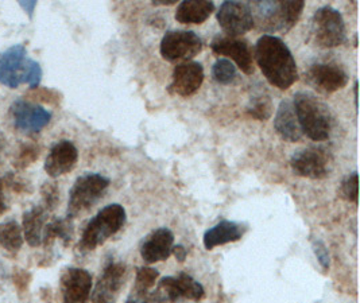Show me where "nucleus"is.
<instances>
[{
    "label": "nucleus",
    "instance_id": "nucleus-1",
    "mask_svg": "<svg viewBox=\"0 0 360 303\" xmlns=\"http://www.w3.org/2000/svg\"><path fill=\"white\" fill-rule=\"evenodd\" d=\"M255 60L266 80L281 91H288L298 80L293 53L277 35L263 34L257 41Z\"/></svg>",
    "mask_w": 360,
    "mask_h": 303
},
{
    "label": "nucleus",
    "instance_id": "nucleus-2",
    "mask_svg": "<svg viewBox=\"0 0 360 303\" xmlns=\"http://www.w3.org/2000/svg\"><path fill=\"white\" fill-rule=\"evenodd\" d=\"M292 103L302 135L313 142H324L330 138L333 115L324 101L311 92L300 91Z\"/></svg>",
    "mask_w": 360,
    "mask_h": 303
},
{
    "label": "nucleus",
    "instance_id": "nucleus-3",
    "mask_svg": "<svg viewBox=\"0 0 360 303\" xmlns=\"http://www.w3.org/2000/svg\"><path fill=\"white\" fill-rule=\"evenodd\" d=\"M252 18L254 27L266 32V35H273L276 32H290L298 19L302 15L305 1L304 0H289V1H252L248 3Z\"/></svg>",
    "mask_w": 360,
    "mask_h": 303
},
{
    "label": "nucleus",
    "instance_id": "nucleus-4",
    "mask_svg": "<svg viewBox=\"0 0 360 303\" xmlns=\"http://www.w3.org/2000/svg\"><path fill=\"white\" fill-rule=\"evenodd\" d=\"M127 221V212L120 204H110L98 210L82 231L79 248L82 252L95 251L116 235Z\"/></svg>",
    "mask_w": 360,
    "mask_h": 303
},
{
    "label": "nucleus",
    "instance_id": "nucleus-5",
    "mask_svg": "<svg viewBox=\"0 0 360 303\" xmlns=\"http://www.w3.org/2000/svg\"><path fill=\"white\" fill-rule=\"evenodd\" d=\"M309 44L319 49L342 46L347 39L343 15L339 10L324 6L320 7L309 22Z\"/></svg>",
    "mask_w": 360,
    "mask_h": 303
},
{
    "label": "nucleus",
    "instance_id": "nucleus-6",
    "mask_svg": "<svg viewBox=\"0 0 360 303\" xmlns=\"http://www.w3.org/2000/svg\"><path fill=\"white\" fill-rule=\"evenodd\" d=\"M110 183V178L98 173H85L79 176L69 192L66 217L75 220L95 207L103 198Z\"/></svg>",
    "mask_w": 360,
    "mask_h": 303
},
{
    "label": "nucleus",
    "instance_id": "nucleus-7",
    "mask_svg": "<svg viewBox=\"0 0 360 303\" xmlns=\"http://www.w3.org/2000/svg\"><path fill=\"white\" fill-rule=\"evenodd\" d=\"M348 80L349 76L344 66L335 61H317L305 73L307 84L323 95H330L343 89Z\"/></svg>",
    "mask_w": 360,
    "mask_h": 303
},
{
    "label": "nucleus",
    "instance_id": "nucleus-8",
    "mask_svg": "<svg viewBox=\"0 0 360 303\" xmlns=\"http://www.w3.org/2000/svg\"><path fill=\"white\" fill-rule=\"evenodd\" d=\"M332 154L323 147H307L295 151L290 158V167L295 176L323 179L327 178L332 167Z\"/></svg>",
    "mask_w": 360,
    "mask_h": 303
},
{
    "label": "nucleus",
    "instance_id": "nucleus-9",
    "mask_svg": "<svg viewBox=\"0 0 360 303\" xmlns=\"http://www.w3.org/2000/svg\"><path fill=\"white\" fill-rule=\"evenodd\" d=\"M202 50V41L196 32L173 30L164 35L160 46L162 58L169 63H189Z\"/></svg>",
    "mask_w": 360,
    "mask_h": 303
},
{
    "label": "nucleus",
    "instance_id": "nucleus-10",
    "mask_svg": "<svg viewBox=\"0 0 360 303\" xmlns=\"http://www.w3.org/2000/svg\"><path fill=\"white\" fill-rule=\"evenodd\" d=\"M155 291L166 302L176 303L180 299L200 302L205 297V288L189 273L180 272L176 276L162 278Z\"/></svg>",
    "mask_w": 360,
    "mask_h": 303
},
{
    "label": "nucleus",
    "instance_id": "nucleus-11",
    "mask_svg": "<svg viewBox=\"0 0 360 303\" xmlns=\"http://www.w3.org/2000/svg\"><path fill=\"white\" fill-rule=\"evenodd\" d=\"M127 279L126 264L108 260L91 292L92 303H116Z\"/></svg>",
    "mask_w": 360,
    "mask_h": 303
},
{
    "label": "nucleus",
    "instance_id": "nucleus-12",
    "mask_svg": "<svg viewBox=\"0 0 360 303\" xmlns=\"http://www.w3.org/2000/svg\"><path fill=\"white\" fill-rule=\"evenodd\" d=\"M10 115L14 127L26 135L39 134L51 120V112L25 98H18L10 105Z\"/></svg>",
    "mask_w": 360,
    "mask_h": 303
},
{
    "label": "nucleus",
    "instance_id": "nucleus-13",
    "mask_svg": "<svg viewBox=\"0 0 360 303\" xmlns=\"http://www.w3.org/2000/svg\"><path fill=\"white\" fill-rule=\"evenodd\" d=\"M217 22L223 32L229 37H239L254 27V18L248 3L243 1H224L220 4L216 14Z\"/></svg>",
    "mask_w": 360,
    "mask_h": 303
},
{
    "label": "nucleus",
    "instance_id": "nucleus-14",
    "mask_svg": "<svg viewBox=\"0 0 360 303\" xmlns=\"http://www.w3.org/2000/svg\"><path fill=\"white\" fill-rule=\"evenodd\" d=\"M211 49L217 56H223L231 63L233 61L245 75H252L254 56L248 42L229 35H216L211 42Z\"/></svg>",
    "mask_w": 360,
    "mask_h": 303
},
{
    "label": "nucleus",
    "instance_id": "nucleus-15",
    "mask_svg": "<svg viewBox=\"0 0 360 303\" xmlns=\"http://www.w3.org/2000/svg\"><path fill=\"white\" fill-rule=\"evenodd\" d=\"M27 50L25 45H14L0 53V84L17 89L25 81L26 67L29 64Z\"/></svg>",
    "mask_w": 360,
    "mask_h": 303
},
{
    "label": "nucleus",
    "instance_id": "nucleus-16",
    "mask_svg": "<svg viewBox=\"0 0 360 303\" xmlns=\"http://www.w3.org/2000/svg\"><path fill=\"white\" fill-rule=\"evenodd\" d=\"M92 288V275L84 269L69 267L61 275L60 290L63 303H88Z\"/></svg>",
    "mask_w": 360,
    "mask_h": 303
},
{
    "label": "nucleus",
    "instance_id": "nucleus-17",
    "mask_svg": "<svg viewBox=\"0 0 360 303\" xmlns=\"http://www.w3.org/2000/svg\"><path fill=\"white\" fill-rule=\"evenodd\" d=\"M79 160V150L70 141H60L53 144L45 160L44 169L50 178H58L70 173Z\"/></svg>",
    "mask_w": 360,
    "mask_h": 303
},
{
    "label": "nucleus",
    "instance_id": "nucleus-18",
    "mask_svg": "<svg viewBox=\"0 0 360 303\" xmlns=\"http://www.w3.org/2000/svg\"><path fill=\"white\" fill-rule=\"evenodd\" d=\"M204 67L200 63L189 61L177 65L173 70V80L169 86L170 94L181 97L195 95L204 81Z\"/></svg>",
    "mask_w": 360,
    "mask_h": 303
},
{
    "label": "nucleus",
    "instance_id": "nucleus-19",
    "mask_svg": "<svg viewBox=\"0 0 360 303\" xmlns=\"http://www.w3.org/2000/svg\"><path fill=\"white\" fill-rule=\"evenodd\" d=\"M174 245L173 232L162 226L148 233L146 239L141 244V256L146 264H155L165 262L172 256Z\"/></svg>",
    "mask_w": 360,
    "mask_h": 303
},
{
    "label": "nucleus",
    "instance_id": "nucleus-20",
    "mask_svg": "<svg viewBox=\"0 0 360 303\" xmlns=\"http://www.w3.org/2000/svg\"><path fill=\"white\" fill-rule=\"evenodd\" d=\"M274 128L281 136V139L286 142L295 143L302 139L304 135L295 116L293 103L290 100L283 98L279 103L278 110L276 112V117H274Z\"/></svg>",
    "mask_w": 360,
    "mask_h": 303
},
{
    "label": "nucleus",
    "instance_id": "nucleus-21",
    "mask_svg": "<svg viewBox=\"0 0 360 303\" xmlns=\"http://www.w3.org/2000/svg\"><path fill=\"white\" fill-rule=\"evenodd\" d=\"M246 226L243 224L223 220L220 223L213 225L208 231H205L202 243L205 250L211 251L219 245H224L229 243H235L243 238L246 233Z\"/></svg>",
    "mask_w": 360,
    "mask_h": 303
},
{
    "label": "nucleus",
    "instance_id": "nucleus-22",
    "mask_svg": "<svg viewBox=\"0 0 360 303\" xmlns=\"http://www.w3.org/2000/svg\"><path fill=\"white\" fill-rule=\"evenodd\" d=\"M49 220V210L41 205H35L25 212L22 219L23 239L27 241L30 247L42 245L44 229Z\"/></svg>",
    "mask_w": 360,
    "mask_h": 303
},
{
    "label": "nucleus",
    "instance_id": "nucleus-23",
    "mask_svg": "<svg viewBox=\"0 0 360 303\" xmlns=\"http://www.w3.org/2000/svg\"><path fill=\"white\" fill-rule=\"evenodd\" d=\"M214 11V3L208 0H184L176 11V20L182 25H201Z\"/></svg>",
    "mask_w": 360,
    "mask_h": 303
},
{
    "label": "nucleus",
    "instance_id": "nucleus-24",
    "mask_svg": "<svg viewBox=\"0 0 360 303\" xmlns=\"http://www.w3.org/2000/svg\"><path fill=\"white\" fill-rule=\"evenodd\" d=\"M73 238V220L64 217V219H54L48 221L44 236H42V244L49 245L54 240L60 239L64 241V244H69Z\"/></svg>",
    "mask_w": 360,
    "mask_h": 303
},
{
    "label": "nucleus",
    "instance_id": "nucleus-25",
    "mask_svg": "<svg viewBox=\"0 0 360 303\" xmlns=\"http://www.w3.org/2000/svg\"><path fill=\"white\" fill-rule=\"evenodd\" d=\"M22 228L17 220H6L0 224V245L8 252H17L23 245Z\"/></svg>",
    "mask_w": 360,
    "mask_h": 303
},
{
    "label": "nucleus",
    "instance_id": "nucleus-26",
    "mask_svg": "<svg viewBox=\"0 0 360 303\" xmlns=\"http://www.w3.org/2000/svg\"><path fill=\"white\" fill-rule=\"evenodd\" d=\"M247 112L250 113V116H252L254 119L264 122L267 119H270L271 113H273V103L271 98L269 96L267 92L259 91L252 94V96L250 97L248 105H247Z\"/></svg>",
    "mask_w": 360,
    "mask_h": 303
},
{
    "label": "nucleus",
    "instance_id": "nucleus-27",
    "mask_svg": "<svg viewBox=\"0 0 360 303\" xmlns=\"http://www.w3.org/2000/svg\"><path fill=\"white\" fill-rule=\"evenodd\" d=\"M158 278H160V272L157 271L155 269L139 267L136 270V276H135V282H134L131 291L142 292V294L150 292L151 288L155 286Z\"/></svg>",
    "mask_w": 360,
    "mask_h": 303
},
{
    "label": "nucleus",
    "instance_id": "nucleus-28",
    "mask_svg": "<svg viewBox=\"0 0 360 303\" xmlns=\"http://www.w3.org/2000/svg\"><path fill=\"white\" fill-rule=\"evenodd\" d=\"M236 66L227 58H219L212 66L213 80L221 85H229L236 79Z\"/></svg>",
    "mask_w": 360,
    "mask_h": 303
},
{
    "label": "nucleus",
    "instance_id": "nucleus-29",
    "mask_svg": "<svg viewBox=\"0 0 360 303\" xmlns=\"http://www.w3.org/2000/svg\"><path fill=\"white\" fill-rule=\"evenodd\" d=\"M342 195L344 200H347L348 202H358V195H359V176L358 173H352L348 174L342 182Z\"/></svg>",
    "mask_w": 360,
    "mask_h": 303
},
{
    "label": "nucleus",
    "instance_id": "nucleus-30",
    "mask_svg": "<svg viewBox=\"0 0 360 303\" xmlns=\"http://www.w3.org/2000/svg\"><path fill=\"white\" fill-rule=\"evenodd\" d=\"M311 250L314 252V255L319 260V264L321 266V269L324 271H328L329 267H330V256L328 252L327 245L326 243L319 238H313L311 240Z\"/></svg>",
    "mask_w": 360,
    "mask_h": 303
},
{
    "label": "nucleus",
    "instance_id": "nucleus-31",
    "mask_svg": "<svg viewBox=\"0 0 360 303\" xmlns=\"http://www.w3.org/2000/svg\"><path fill=\"white\" fill-rule=\"evenodd\" d=\"M42 80V67L39 63H37L33 58L29 60V64L26 67V75L23 84H27L30 89H37Z\"/></svg>",
    "mask_w": 360,
    "mask_h": 303
},
{
    "label": "nucleus",
    "instance_id": "nucleus-32",
    "mask_svg": "<svg viewBox=\"0 0 360 303\" xmlns=\"http://www.w3.org/2000/svg\"><path fill=\"white\" fill-rule=\"evenodd\" d=\"M38 158V148L35 144H25L22 146V150L18 153L15 166L18 169H25L34 160Z\"/></svg>",
    "mask_w": 360,
    "mask_h": 303
},
{
    "label": "nucleus",
    "instance_id": "nucleus-33",
    "mask_svg": "<svg viewBox=\"0 0 360 303\" xmlns=\"http://www.w3.org/2000/svg\"><path fill=\"white\" fill-rule=\"evenodd\" d=\"M42 192V205L46 207L48 210H53L57 207L58 200H60V193L54 183H45L41 189Z\"/></svg>",
    "mask_w": 360,
    "mask_h": 303
},
{
    "label": "nucleus",
    "instance_id": "nucleus-34",
    "mask_svg": "<svg viewBox=\"0 0 360 303\" xmlns=\"http://www.w3.org/2000/svg\"><path fill=\"white\" fill-rule=\"evenodd\" d=\"M19 6L29 15L30 19L33 18L34 10L37 7V1H34V0H23V1H19Z\"/></svg>",
    "mask_w": 360,
    "mask_h": 303
},
{
    "label": "nucleus",
    "instance_id": "nucleus-35",
    "mask_svg": "<svg viewBox=\"0 0 360 303\" xmlns=\"http://www.w3.org/2000/svg\"><path fill=\"white\" fill-rule=\"evenodd\" d=\"M172 255H174V257L182 263V262L186 259V256H188V251H186V248H185L182 244H177V245L174 244V245H173Z\"/></svg>",
    "mask_w": 360,
    "mask_h": 303
},
{
    "label": "nucleus",
    "instance_id": "nucleus-36",
    "mask_svg": "<svg viewBox=\"0 0 360 303\" xmlns=\"http://www.w3.org/2000/svg\"><path fill=\"white\" fill-rule=\"evenodd\" d=\"M7 210V204H6V197H4V181L3 178L0 179V216Z\"/></svg>",
    "mask_w": 360,
    "mask_h": 303
},
{
    "label": "nucleus",
    "instance_id": "nucleus-37",
    "mask_svg": "<svg viewBox=\"0 0 360 303\" xmlns=\"http://www.w3.org/2000/svg\"><path fill=\"white\" fill-rule=\"evenodd\" d=\"M174 3H176V0H155L154 1L155 6H172Z\"/></svg>",
    "mask_w": 360,
    "mask_h": 303
},
{
    "label": "nucleus",
    "instance_id": "nucleus-38",
    "mask_svg": "<svg viewBox=\"0 0 360 303\" xmlns=\"http://www.w3.org/2000/svg\"><path fill=\"white\" fill-rule=\"evenodd\" d=\"M354 94H355V105L358 107V81H355V85H354Z\"/></svg>",
    "mask_w": 360,
    "mask_h": 303
}]
</instances>
